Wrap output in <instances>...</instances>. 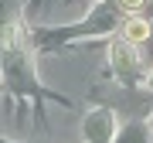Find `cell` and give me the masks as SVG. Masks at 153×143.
Returning <instances> with one entry per match:
<instances>
[{
    "mask_svg": "<svg viewBox=\"0 0 153 143\" xmlns=\"http://www.w3.org/2000/svg\"><path fill=\"white\" fill-rule=\"evenodd\" d=\"M123 38L129 41V44H143V41L150 38V24L143 21L140 14H133V17H126V21H123Z\"/></svg>",
    "mask_w": 153,
    "mask_h": 143,
    "instance_id": "cell-1",
    "label": "cell"
},
{
    "mask_svg": "<svg viewBox=\"0 0 153 143\" xmlns=\"http://www.w3.org/2000/svg\"><path fill=\"white\" fill-rule=\"evenodd\" d=\"M143 4H146V0H119V7H126V10H143Z\"/></svg>",
    "mask_w": 153,
    "mask_h": 143,
    "instance_id": "cell-3",
    "label": "cell"
},
{
    "mask_svg": "<svg viewBox=\"0 0 153 143\" xmlns=\"http://www.w3.org/2000/svg\"><path fill=\"white\" fill-rule=\"evenodd\" d=\"M85 136L92 143H105V140H109V116L102 112L95 123H85Z\"/></svg>",
    "mask_w": 153,
    "mask_h": 143,
    "instance_id": "cell-2",
    "label": "cell"
},
{
    "mask_svg": "<svg viewBox=\"0 0 153 143\" xmlns=\"http://www.w3.org/2000/svg\"><path fill=\"white\" fill-rule=\"evenodd\" d=\"M146 82H150V89H153V72H150V78H146Z\"/></svg>",
    "mask_w": 153,
    "mask_h": 143,
    "instance_id": "cell-4",
    "label": "cell"
}]
</instances>
